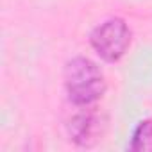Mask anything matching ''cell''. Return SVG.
<instances>
[{
  "mask_svg": "<svg viewBox=\"0 0 152 152\" xmlns=\"http://www.w3.org/2000/svg\"><path fill=\"white\" fill-rule=\"evenodd\" d=\"M106 77L97 63L88 57H73L64 66V90L77 107H90L106 93Z\"/></svg>",
  "mask_w": 152,
  "mask_h": 152,
  "instance_id": "1",
  "label": "cell"
},
{
  "mask_svg": "<svg viewBox=\"0 0 152 152\" xmlns=\"http://www.w3.org/2000/svg\"><path fill=\"white\" fill-rule=\"evenodd\" d=\"M132 41L131 27L124 18H109L97 25L90 34V45L95 54L106 63L120 61L129 50Z\"/></svg>",
  "mask_w": 152,
  "mask_h": 152,
  "instance_id": "2",
  "label": "cell"
},
{
  "mask_svg": "<svg viewBox=\"0 0 152 152\" xmlns=\"http://www.w3.org/2000/svg\"><path fill=\"white\" fill-rule=\"evenodd\" d=\"M104 124L100 116L95 111H83L73 115L66 124V132L70 136V141H73L77 147L90 148L97 145L102 138Z\"/></svg>",
  "mask_w": 152,
  "mask_h": 152,
  "instance_id": "3",
  "label": "cell"
},
{
  "mask_svg": "<svg viewBox=\"0 0 152 152\" xmlns=\"http://www.w3.org/2000/svg\"><path fill=\"white\" fill-rule=\"evenodd\" d=\"M129 150L132 152H152V118L138 122L131 134Z\"/></svg>",
  "mask_w": 152,
  "mask_h": 152,
  "instance_id": "4",
  "label": "cell"
}]
</instances>
